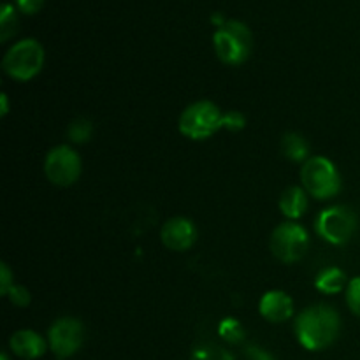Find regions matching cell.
<instances>
[{"mask_svg": "<svg viewBox=\"0 0 360 360\" xmlns=\"http://www.w3.org/2000/svg\"><path fill=\"white\" fill-rule=\"evenodd\" d=\"M340 327V315L330 306H311L295 320V336L302 348L319 352L336 341Z\"/></svg>", "mask_w": 360, "mask_h": 360, "instance_id": "6da1fadb", "label": "cell"}, {"mask_svg": "<svg viewBox=\"0 0 360 360\" xmlns=\"http://www.w3.org/2000/svg\"><path fill=\"white\" fill-rule=\"evenodd\" d=\"M213 46L218 58L227 65H239L252 53L253 35L239 20H227L213 35Z\"/></svg>", "mask_w": 360, "mask_h": 360, "instance_id": "7a4b0ae2", "label": "cell"}, {"mask_svg": "<svg viewBox=\"0 0 360 360\" xmlns=\"http://www.w3.org/2000/svg\"><path fill=\"white\" fill-rule=\"evenodd\" d=\"M44 65V48L35 39H21L7 49L2 60L4 72L16 81H28L37 76Z\"/></svg>", "mask_w": 360, "mask_h": 360, "instance_id": "3957f363", "label": "cell"}, {"mask_svg": "<svg viewBox=\"0 0 360 360\" xmlns=\"http://www.w3.org/2000/svg\"><path fill=\"white\" fill-rule=\"evenodd\" d=\"M301 181L306 192L315 199H330L341 188L336 165L326 157H311L301 169Z\"/></svg>", "mask_w": 360, "mask_h": 360, "instance_id": "277c9868", "label": "cell"}, {"mask_svg": "<svg viewBox=\"0 0 360 360\" xmlns=\"http://www.w3.org/2000/svg\"><path fill=\"white\" fill-rule=\"evenodd\" d=\"M224 115L220 108L210 101L188 105L179 116V132L193 141H204L221 129Z\"/></svg>", "mask_w": 360, "mask_h": 360, "instance_id": "5b68a950", "label": "cell"}, {"mask_svg": "<svg viewBox=\"0 0 360 360\" xmlns=\"http://www.w3.org/2000/svg\"><path fill=\"white\" fill-rule=\"evenodd\" d=\"M269 246L278 260L285 264H294L301 260L308 252V232L295 221H285L273 231Z\"/></svg>", "mask_w": 360, "mask_h": 360, "instance_id": "8992f818", "label": "cell"}, {"mask_svg": "<svg viewBox=\"0 0 360 360\" xmlns=\"http://www.w3.org/2000/svg\"><path fill=\"white\" fill-rule=\"evenodd\" d=\"M316 234L330 245H345L357 231V217L345 206H333L323 210L315 221Z\"/></svg>", "mask_w": 360, "mask_h": 360, "instance_id": "52a82bcc", "label": "cell"}, {"mask_svg": "<svg viewBox=\"0 0 360 360\" xmlns=\"http://www.w3.org/2000/svg\"><path fill=\"white\" fill-rule=\"evenodd\" d=\"M46 178L56 186H70L81 174V158L72 148L56 146L46 155Z\"/></svg>", "mask_w": 360, "mask_h": 360, "instance_id": "ba28073f", "label": "cell"}, {"mask_svg": "<svg viewBox=\"0 0 360 360\" xmlns=\"http://www.w3.org/2000/svg\"><path fill=\"white\" fill-rule=\"evenodd\" d=\"M84 340L83 323L77 319H60L49 327L48 333V345L55 357L69 359L81 348Z\"/></svg>", "mask_w": 360, "mask_h": 360, "instance_id": "9c48e42d", "label": "cell"}, {"mask_svg": "<svg viewBox=\"0 0 360 360\" xmlns=\"http://www.w3.org/2000/svg\"><path fill=\"white\" fill-rule=\"evenodd\" d=\"M160 238L165 248L172 250V252H185V250L192 248L197 239L195 225L188 218H171L162 227Z\"/></svg>", "mask_w": 360, "mask_h": 360, "instance_id": "30bf717a", "label": "cell"}, {"mask_svg": "<svg viewBox=\"0 0 360 360\" xmlns=\"http://www.w3.org/2000/svg\"><path fill=\"white\" fill-rule=\"evenodd\" d=\"M259 311L264 319L273 323L287 322L294 315V302L285 292L271 290L260 299Z\"/></svg>", "mask_w": 360, "mask_h": 360, "instance_id": "8fae6325", "label": "cell"}, {"mask_svg": "<svg viewBox=\"0 0 360 360\" xmlns=\"http://www.w3.org/2000/svg\"><path fill=\"white\" fill-rule=\"evenodd\" d=\"M9 348L14 355H18L20 359L34 360L44 355L46 352V341L41 334H37L35 330H18L11 336L9 340Z\"/></svg>", "mask_w": 360, "mask_h": 360, "instance_id": "7c38bea8", "label": "cell"}, {"mask_svg": "<svg viewBox=\"0 0 360 360\" xmlns=\"http://www.w3.org/2000/svg\"><path fill=\"white\" fill-rule=\"evenodd\" d=\"M308 207V192L299 186H290L280 197V210L290 220H297L306 213Z\"/></svg>", "mask_w": 360, "mask_h": 360, "instance_id": "4fadbf2b", "label": "cell"}, {"mask_svg": "<svg viewBox=\"0 0 360 360\" xmlns=\"http://www.w3.org/2000/svg\"><path fill=\"white\" fill-rule=\"evenodd\" d=\"M315 287L323 294H338L343 290L347 285V274L340 269V267H327V269L320 271L319 276L315 280Z\"/></svg>", "mask_w": 360, "mask_h": 360, "instance_id": "5bb4252c", "label": "cell"}, {"mask_svg": "<svg viewBox=\"0 0 360 360\" xmlns=\"http://www.w3.org/2000/svg\"><path fill=\"white\" fill-rule=\"evenodd\" d=\"M281 151H283L285 157L290 158V160L301 162L308 158L309 146L308 143H306L304 137L292 132L287 134V136L283 137V141H281Z\"/></svg>", "mask_w": 360, "mask_h": 360, "instance_id": "9a60e30c", "label": "cell"}, {"mask_svg": "<svg viewBox=\"0 0 360 360\" xmlns=\"http://www.w3.org/2000/svg\"><path fill=\"white\" fill-rule=\"evenodd\" d=\"M18 28V16L14 6L11 4H2V9H0V41L6 42L16 34Z\"/></svg>", "mask_w": 360, "mask_h": 360, "instance_id": "2e32d148", "label": "cell"}, {"mask_svg": "<svg viewBox=\"0 0 360 360\" xmlns=\"http://www.w3.org/2000/svg\"><path fill=\"white\" fill-rule=\"evenodd\" d=\"M218 334L231 345H238L245 340V329L236 319L221 320L220 326H218Z\"/></svg>", "mask_w": 360, "mask_h": 360, "instance_id": "e0dca14e", "label": "cell"}, {"mask_svg": "<svg viewBox=\"0 0 360 360\" xmlns=\"http://www.w3.org/2000/svg\"><path fill=\"white\" fill-rule=\"evenodd\" d=\"M190 360H234V357L218 345H200L192 352Z\"/></svg>", "mask_w": 360, "mask_h": 360, "instance_id": "ac0fdd59", "label": "cell"}, {"mask_svg": "<svg viewBox=\"0 0 360 360\" xmlns=\"http://www.w3.org/2000/svg\"><path fill=\"white\" fill-rule=\"evenodd\" d=\"M91 130H94L91 123L88 122V120L79 118L76 120V122L70 123L69 137L74 141V143H86V141L91 137Z\"/></svg>", "mask_w": 360, "mask_h": 360, "instance_id": "d6986e66", "label": "cell"}, {"mask_svg": "<svg viewBox=\"0 0 360 360\" xmlns=\"http://www.w3.org/2000/svg\"><path fill=\"white\" fill-rule=\"evenodd\" d=\"M347 304L354 315L360 319V276L350 280L347 287Z\"/></svg>", "mask_w": 360, "mask_h": 360, "instance_id": "ffe728a7", "label": "cell"}, {"mask_svg": "<svg viewBox=\"0 0 360 360\" xmlns=\"http://www.w3.org/2000/svg\"><path fill=\"white\" fill-rule=\"evenodd\" d=\"M7 297L18 308H25V306L30 304V292L25 287H21V285H13L9 292H7Z\"/></svg>", "mask_w": 360, "mask_h": 360, "instance_id": "44dd1931", "label": "cell"}, {"mask_svg": "<svg viewBox=\"0 0 360 360\" xmlns=\"http://www.w3.org/2000/svg\"><path fill=\"white\" fill-rule=\"evenodd\" d=\"M246 120L241 112L238 111H229L224 115V122H221V129L232 130V132H238V130L245 129Z\"/></svg>", "mask_w": 360, "mask_h": 360, "instance_id": "7402d4cb", "label": "cell"}, {"mask_svg": "<svg viewBox=\"0 0 360 360\" xmlns=\"http://www.w3.org/2000/svg\"><path fill=\"white\" fill-rule=\"evenodd\" d=\"M44 0H16V7L23 14H35L42 9Z\"/></svg>", "mask_w": 360, "mask_h": 360, "instance_id": "603a6c76", "label": "cell"}, {"mask_svg": "<svg viewBox=\"0 0 360 360\" xmlns=\"http://www.w3.org/2000/svg\"><path fill=\"white\" fill-rule=\"evenodd\" d=\"M246 355H248L250 360H274V357L269 354V352L257 347V345H250V347H246Z\"/></svg>", "mask_w": 360, "mask_h": 360, "instance_id": "cb8c5ba5", "label": "cell"}, {"mask_svg": "<svg viewBox=\"0 0 360 360\" xmlns=\"http://www.w3.org/2000/svg\"><path fill=\"white\" fill-rule=\"evenodd\" d=\"M2 276H0V292H2V295H7V292H9V288L13 287V276H11V271L9 267H7V264H2Z\"/></svg>", "mask_w": 360, "mask_h": 360, "instance_id": "d4e9b609", "label": "cell"}, {"mask_svg": "<svg viewBox=\"0 0 360 360\" xmlns=\"http://www.w3.org/2000/svg\"><path fill=\"white\" fill-rule=\"evenodd\" d=\"M0 101H2V115H7V95H2V97H0Z\"/></svg>", "mask_w": 360, "mask_h": 360, "instance_id": "484cf974", "label": "cell"}, {"mask_svg": "<svg viewBox=\"0 0 360 360\" xmlns=\"http://www.w3.org/2000/svg\"><path fill=\"white\" fill-rule=\"evenodd\" d=\"M2 360H7V355H2Z\"/></svg>", "mask_w": 360, "mask_h": 360, "instance_id": "4316f807", "label": "cell"}]
</instances>
